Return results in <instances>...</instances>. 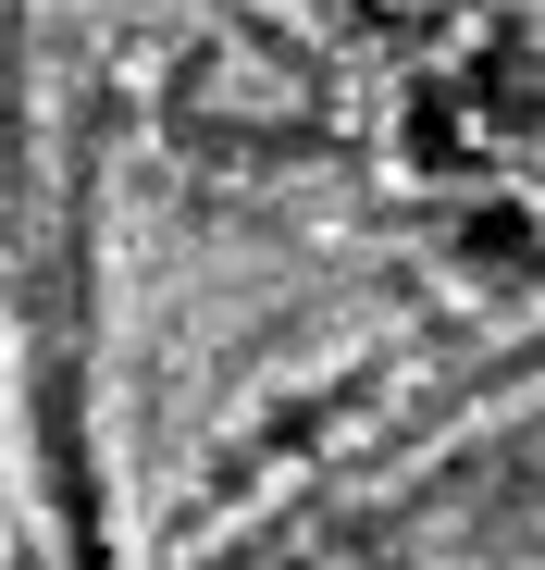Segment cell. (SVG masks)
Masks as SVG:
<instances>
[]
</instances>
